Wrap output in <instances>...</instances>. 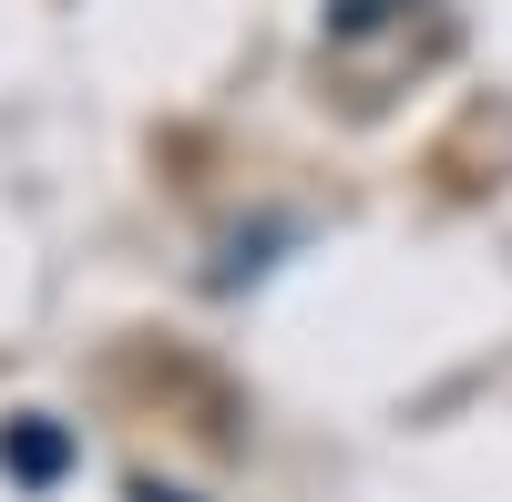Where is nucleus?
<instances>
[{"mask_svg": "<svg viewBox=\"0 0 512 502\" xmlns=\"http://www.w3.org/2000/svg\"><path fill=\"white\" fill-rule=\"evenodd\" d=\"M328 11V31H379V21H400L410 0H318Z\"/></svg>", "mask_w": 512, "mask_h": 502, "instance_id": "f03ea898", "label": "nucleus"}, {"mask_svg": "<svg viewBox=\"0 0 512 502\" xmlns=\"http://www.w3.org/2000/svg\"><path fill=\"white\" fill-rule=\"evenodd\" d=\"M0 462H11L21 482H52V472L72 462V441H62L52 421H11V431H0Z\"/></svg>", "mask_w": 512, "mask_h": 502, "instance_id": "f257e3e1", "label": "nucleus"}, {"mask_svg": "<svg viewBox=\"0 0 512 502\" xmlns=\"http://www.w3.org/2000/svg\"><path fill=\"white\" fill-rule=\"evenodd\" d=\"M144 502H185V492H144Z\"/></svg>", "mask_w": 512, "mask_h": 502, "instance_id": "7ed1b4c3", "label": "nucleus"}]
</instances>
